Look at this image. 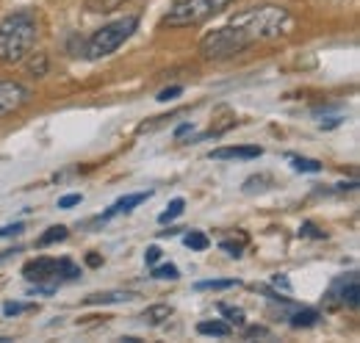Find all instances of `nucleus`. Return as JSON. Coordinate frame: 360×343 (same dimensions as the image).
I'll return each instance as SVG.
<instances>
[{"label":"nucleus","mask_w":360,"mask_h":343,"mask_svg":"<svg viewBox=\"0 0 360 343\" xmlns=\"http://www.w3.org/2000/svg\"><path fill=\"white\" fill-rule=\"evenodd\" d=\"M37 37H39L37 20L28 11H17L0 20V61L3 64L22 61L34 50Z\"/></svg>","instance_id":"1"},{"label":"nucleus","mask_w":360,"mask_h":343,"mask_svg":"<svg viewBox=\"0 0 360 343\" xmlns=\"http://www.w3.org/2000/svg\"><path fill=\"white\" fill-rule=\"evenodd\" d=\"M233 25H238L244 31V37L250 44L261 42V39H271L277 34H283L291 25V17L283 6H255L238 17H233Z\"/></svg>","instance_id":"2"},{"label":"nucleus","mask_w":360,"mask_h":343,"mask_svg":"<svg viewBox=\"0 0 360 343\" xmlns=\"http://www.w3.org/2000/svg\"><path fill=\"white\" fill-rule=\"evenodd\" d=\"M136 28H139V17H125V20L103 25L100 31H94V37L86 44V56L94 58V61L111 56L114 50H120L122 44L131 39V34H134Z\"/></svg>","instance_id":"3"},{"label":"nucleus","mask_w":360,"mask_h":343,"mask_svg":"<svg viewBox=\"0 0 360 343\" xmlns=\"http://www.w3.org/2000/svg\"><path fill=\"white\" fill-rule=\"evenodd\" d=\"M230 0H178L169 14L161 20V25L169 28H188V25H200L208 17H214L217 11H222Z\"/></svg>","instance_id":"4"},{"label":"nucleus","mask_w":360,"mask_h":343,"mask_svg":"<svg viewBox=\"0 0 360 343\" xmlns=\"http://www.w3.org/2000/svg\"><path fill=\"white\" fill-rule=\"evenodd\" d=\"M247 47H250V39L244 37V31L230 22V25H222V28L211 31L200 42V53L205 58H211V61H219V58H230V56H236V53H241Z\"/></svg>","instance_id":"5"},{"label":"nucleus","mask_w":360,"mask_h":343,"mask_svg":"<svg viewBox=\"0 0 360 343\" xmlns=\"http://www.w3.org/2000/svg\"><path fill=\"white\" fill-rule=\"evenodd\" d=\"M28 100H31L28 86L17 84V81H0V119L20 111Z\"/></svg>","instance_id":"6"},{"label":"nucleus","mask_w":360,"mask_h":343,"mask_svg":"<svg viewBox=\"0 0 360 343\" xmlns=\"http://www.w3.org/2000/svg\"><path fill=\"white\" fill-rule=\"evenodd\" d=\"M22 274H25L31 283L53 280V277H58V260H53V257H37V260H31V263L22 268Z\"/></svg>","instance_id":"7"},{"label":"nucleus","mask_w":360,"mask_h":343,"mask_svg":"<svg viewBox=\"0 0 360 343\" xmlns=\"http://www.w3.org/2000/svg\"><path fill=\"white\" fill-rule=\"evenodd\" d=\"M147 197H150V191H147V194H128V197H122V200H117V202H114V205H111V208H108L105 214L100 216V219L105 221V219H111V216L128 214V211H134L136 205H141V202H144Z\"/></svg>","instance_id":"8"},{"label":"nucleus","mask_w":360,"mask_h":343,"mask_svg":"<svg viewBox=\"0 0 360 343\" xmlns=\"http://www.w3.org/2000/svg\"><path fill=\"white\" fill-rule=\"evenodd\" d=\"M211 158H217V161H227V158L250 161V158H261V147H222V150H214Z\"/></svg>","instance_id":"9"},{"label":"nucleus","mask_w":360,"mask_h":343,"mask_svg":"<svg viewBox=\"0 0 360 343\" xmlns=\"http://www.w3.org/2000/svg\"><path fill=\"white\" fill-rule=\"evenodd\" d=\"M172 316V307L169 304H155V307H147L144 310V321L147 324H161L164 318H169Z\"/></svg>","instance_id":"10"},{"label":"nucleus","mask_w":360,"mask_h":343,"mask_svg":"<svg viewBox=\"0 0 360 343\" xmlns=\"http://www.w3.org/2000/svg\"><path fill=\"white\" fill-rule=\"evenodd\" d=\"M197 332L200 335H217V338H227L230 335V327L222 324V321H202L200 327H197Z\"/></svg>","instance_id":"11"},{"label":"nucleus","mask_w":360,"mask_h":343,"mask_svg":"<svg viewBox=\"0 0 360 343\" xmlns=\"http://www.w3.org/2000/svg\"><path fill=\"white\" fill-rule=\"evenodd\" d=\"M134 299V294H122V291H114V294H94V297H89V304H105V302H128Z\"/></svg>","instance_id":"12"},{"label":"nucleus","mask_w":360,"mask_h":343,"mask_svg":"<svg viewBox=\"0 0 360 343\" xmlns=\"http://www.w3.org/2000/svg\"><path fill=\"white\" fill-rule=\"evenodd\" d=\"M183 241H186V247H188V250H197V252H200V250H208V235H205V233H200V230H191Z\"/></svg>","instance_id":"13"},{"label":"nucleus","mask_w":360,"mask_h":343,"mask_svg":"<svg viewBox=\"0 0 360 343\" xmlns=\"http://www.w3.org/2000/svg\"><path fill=\"white\" fill-rule=\"evenodd\" d=\"M183 208H186V202H183L180 197H178V200H172V202H169V208H167L164 214L158 216V221H161V224H169V221H175V219L183 214Z\"/></svg>","instance_id":"14"},{"label":"nucleus","mask_w":360,"mask_h":343,"mask_svg":"<svg viewBox=\"0 0 360 343\" xmlns=\"http://www.w3.org/2000/svg\"><path fill=\"white\" fill-rule=\"evenodd\" d=\"M64 238H67V227H61V224H58V227H50L45 235L39 238V247H50V244L64 241Z\"/></svg>","instance_id":"15"},{"label":"nucleus","mask_w":360,"mask_h":343,"mask_svg":"<svg viewBox=\"0 0 360 343\" xmlns=\"http://www.w3.org/2000/svg\"><path fill=\"white\" fill-rule=\"evenodd\" d=\"M316 321H319V313L316 310H300V313H294L291 327H311Z\"/></svg>","instance_id":"16"},{"label":"nucleus","mask_w":360,"mask_h":343,"mask_svg":"<svg viewBox=\"0 0 360 343\" xmlns=\"http://www.w3.org/2000/svg\"><path fill=\"white\" fill-rule=\"evenodd\" d=\"M233 285H236L233 280H205V283H197V291H227Z\"/></svg>","instance_id":"17"},{"label":"nucleus","mask_w":360,"mask_h":343,"mask_svg":"<svg viewBox=\"0 0 360 343\" xmlns=\"http://www.w3.org/2000/svg\"><path fill=\"white\" fill-rule=\"evenodd\" d=\"M125 0H86V8L89 11H114L120 8Z\"/></svg>","instance_id":"18"},{"label":"nucleus","mask_w":360,"mask_h":343,"mask_svg":"<svg viewBox=\"0 0 360 343\" xmlns=\"http://www.w3.org/2000/svg\"><path fill=\"white\" fill-rule=\"evenodd\" d=\"M153 277L155 280H178V266H172V263H167V266H155L153 268Z\"/></svg>","instance_id":"19"},{"label":"nucleus","mask_w":360,"mask_h":343,"mask_svg":"<svg viewBox=\"0 0 360 343\" xmlns=\"http://www.w3.org/2000/svg\"><path fill=\"white\" fill-rule=\"evenodd\" d=\"M81 274V268L72 263V260H58V277H64V280H75Z\"/></svg>","instance_id":"20"},{"label":"nucleus","mask_w":360,"mask_h":343,"mask_svg":"<svg viewBox=\"0 0 360 343\" xmlns=\"http://www.w3.org/2000/svg\"><path fill=\"white\" fill-rule=\"evenodd\" d=\"M291 164L297 172H321V164L314 158H291Z\"/></svg>","instance_id":"21"},{"label":"nucleus","mask_w":360,"mask_h":343,"mask_svg":"<svg viewBox=\"0 0 360 343\" xmlns=\"http://www.w3.org/2000/svg\"><path fill=\"white\" fill-rule=\"evenodd\" d=\"M219 310L225 313L230 324H244V313H241L238 307H227V304H219Z\"/></svg>","instance_id":"22"},{"label":"nucleus","mask_w":360,"mask_h":343,"mask_svg":"<svg viewBox=\"0 0 360 343\" xmlns=\"http://www.w3.org/2000/svg\"><path fill=\"white\" fill-rule=\"evenodd\" d=\"M25 230V224L22 221H14V224H6V227H0V238H8V235H20Z\"/></svg>","instance_id":"23"},{"label":"nucleus","mask_w":360,"mask_h":343,"mask_svg":"<svg viewBox=\"0 0 360 343\" xmlns=\"http://www.w3.org/2000/svg\"><path fill=\"white\" fill-rule=\"evenodd\" d=\"M180 91H183L180 86H169V89H164V91L158 94V100H161V103H169V100H175V97H178Z\"/></svg>","instance_id":"24"},{"label":"nucleus","mask_w":360,"mask_h":343,"mask_svg":"<svg viewBox=\"0 0 360 343\" xmlns=\"http://www.w3.org/2000/svg\"><path fill=\"white\" fill-rule=\"evenodd\" d=\"M22 310H28V307H25V304H17V302H6V304H3V313H6V316H20Z\"/></svg>","instance_id":"25"},{"label":"nucleus","mask_w":360,"mask_h":343,"mask_svg":"<svg viewBox=\"0 0 360 343\" xmlns=\"http://www.w3.org/2000/svg\"><path fill=\"white\" fill-rule=\"evenodd\" d=\"M78 202H81V194H67V197L58 200V208H72V205H78Z\"/></svg>","instance_id":"26"},{"label":"nucleus","mask_w":360,"mask_h":343,"mask_svg":"<svg viewBox=\"0 0 360 343\" xmlns=\"http://www.w3.org/2000/svg\"><path fill=\"white\" fill-rule=\"evenodd\" d=\"M158 257H161V250H158V247H150V250L144 252V260H147L150 266H155V263H158Z\"/></svg>","instance_id":"27"},{"label":"nucleus","mask_w":360,"mask_h":343,"mask_svg":"<svg viewBox=\"0 0 360 343\" xmlns=\"http://www.w3.org/2000/svg\"><path fill=\"white\" fill-rule=\"evenodd\" d=\"M222 250H227L233 257L241 255V244H233V241H222Z\"/></svg>","instance_id":"28"},{"label":"nucleus","mask_w":360,"mask_h":343,"mask_svg":"<svg viewBox=\"0 0 360 343\" xmlns=\"http://www.w3.org/2000/svg\"><path fill=\"white\" fill-rule=\"evenodd\" d=\"M271 283H274L277 288H283V291H291V283H288V277H283V274H277Z\"/></svg>","instance_id":"29"},{"label":"nucleus","mask_w":360,"mask_h":343,"mask_svg":"<svg viewBox=\"0 0 360 343\" xmlns=\"http://www.w3.org/2000/svg\"><path fill=\"white\" fill-rule=\"evenodd\" d=\"M300 233H302V235H311V238H324V233H319L314 224H305Z\"/></svg>","instance_id":"30"},{"label":"nucleus","mask_w":360,"mask_h":343,"mask_svg":"<svg viewBox=\"0 0 360 343\" xmlns=\"http://www.w3.org/2000/svg\"><path fill=\"white\" fill-rule=\"evenodd\" d=\"M261 335H266V327H250L247 330V338H261Z\"/></svg>","instance_id":"31"},{"label":"nucleus","mask_w":360,"mask_h":343,"mask_svg":"<svg viewBox=\"0 0 360 343\" xmlns=\"http://www.w3.org/2000/svg\"><path fill=\"white\" fill-rule=\"evenodd\" d=\"M89 266H100V255H89Z\"/></svg>","instance_id":"32"}]
</instances>
